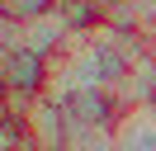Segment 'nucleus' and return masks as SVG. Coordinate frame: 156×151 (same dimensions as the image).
<instances>
[{
	"label": "nucleus",
	"mask_w": 156,
	"mask_h": 151,
	"mask_svg": "<svg viewBox=\"0 0 156 151\" xmlns=\"http://www.w3.org/2000/svg\"><path fill=\"white\" fill-rule=\"evenodd\" d=\"M24 132H29V146L33 151H66V132H71V118L62 104H48L38 94V104L29 109L24 118Z\"/></svg>",
	"instance_id": "f257e3e1"
},
{
	"label": "nucleus",
	"mask_w": 156,
	"mask_h": 151,
	"mask_svg": "<svg viewBox=\"0 0 156 151\" xmlns=\"http://www.w3.org/2000/svg\"><path fill=\"white\" fill-rule=\"evenodd\" d=\"M43 76H48V61L29 47H0V90H43Z\"/></svg>",
	"instance_id": "f03ea898"
},
{
	"label": "nucleus",
	"mask_w": 156,
	"mask_h": 151,
	"mask_svg": "<svg viewBox=\"0 0 156 151\" xmlns=\"http://www.w3.org/2000/svg\"><path fill=\"white\" fill-rule=\"evenodd\" d=\"M114 146L118 151H156V99L123 109L114 118Z\"/></svg>",
	"instance_id": "7ed1b4c3"
},
{
	"label": "nucleus",
	"mask_w": 156,
	"mask_h": 151,
	"mask_svg": "<svg viewBox=\"0 0 156 151\" xmlns=\"http://www.w3.org/2000/svg\"><path fill=\"white\" fill-rule=\"evenodd\" d=\"M62 109H66V118H76V123H114L118 118L109 90H76Z\"/></svg>",
	"instance_id": "20e7f679"
},
{
	"label": "nucleus",
	"mask_w": 156,
	"mask_h": 151,
	"mask_svg": "<svg viewBox=\"0 0 156 151\" xmlns=\"http://www.w3.org/2000/svg\"><path fill=\"white\" fill-rule=\"evenodd\" d=\"M52 5H57V0H0V14H5V19H14V24H29V19L48 14Z\"/></svg>",
	"instance_id": "39448f33"
}]
</instances>
